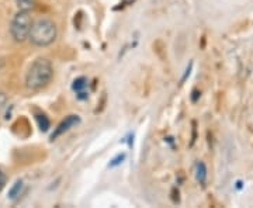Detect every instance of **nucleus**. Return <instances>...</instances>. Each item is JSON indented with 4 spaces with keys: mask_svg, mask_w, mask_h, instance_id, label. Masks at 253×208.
I'll list each match as a JSON object with an SVG mask.
<instances>
[{
    "mask_svg": "<svg viewBox=\"0 0 253 208\" xmlns=\"http://www.w3.org/2000/svg\"><path fill=\"white\" fill-rule=\"evenodd\" d=\"M54 78L52 64L45 58H38L30 66L26 75V86L31 90H40L48 86Z\"/></svg>",
    "mask_w": 253,
    "mask_h": 208,
    "instance_id": "f257e3e1",
    "label": "nucleus"
},
{
    "mask_svg": "<svg viewBox=\"0 0 253 208\" xmlns=\"http://www.w3.org/2000/svg\"><path fill=\"white\" fill-rule=\"evenodd\" d=\"M58 37V28L56 24L51 18H38L33 21V26L30 30L28 40L33 45L36 46H48L51 45Z\"/></svg>",
    "mask_w": 253,
    "mask_h": 208,
    "instance_id": "f03ea898",
    "label": "nucleus"
},
{
    "mask_svg": "<svg viewBox=\"0 0 253 208\" xmlns=\"http://www.w3.org/2000/svg\"><path fill=\"white\" fill-rule=\"evenodd\" d=\"M31 26H33L31 13L30 11L18 10L17 13H16V16L11 20V24H10V34H11V38L16 42H24V41H27Z\"/></svg>",
    "mask_w": 253,
    "mask_h": 208,
    "instance_id": "7ed1b4c3",
    "label": "nucleus"
},
{
    "mask_svg": "<svg viewBox=\"0 0 253 208\" xmlns=\"http://www.w3.org/2000/svg\"><path fill=\"white\" fill-rule=\"evenodd\" d=\"M79 123H81V118H79V116H75V114H72V116H68V117L65 118L58 127L55 128L54 134L51 135V139L54 141V139H56L58 136H61L62 134H65L66 131H69L72 127L78 125Z\"/></svg>",
    "mask_w": 253,
    "mask_h": 208,
    "instance_id": "20e7f679",
    "label": "nucleus"
},
{
    "mask_svg": "<svg viewBox=\"0 0 253 208\" xmlns=\"http://www.w3.org/2000/svg\"><path fill=\"white\" fill-rule=\"evenodd\" d=\"M196 179L203 186L207 181V167H206V165L203 162H199L196 165Z\"/></svg>",
    "mask_w": 253,
    "mask_h": 208,
    "instance_id": "39448f33",
    "label": "nucleus"
},
{
    "mask_svg": "<svg viewBox=\"0 0 253 208\" xmlns=\"http://www.w3.org/2000/svg\"><path fill=\"white\" fill-rule=\"evenodd\" d=\"M23 186H24V183L23 180H17L13 186H11V189L9 190V199L10 200H17L18 196H20V193L23 190Z\"/></svg>",
    "mask_w": 253,
    "mask_h": 208,
    "instance_id": "423d86ee",
    "label": "nucleus"
},
{
    "mask_svg": "<svg viewBox=\"0 0 253 208\" xmlns=\"http://www.w3.org/2000/svg\"><path fill=\"white\" fill-rule=\"evenodd\" d=\"M18 10L23 11H31L36 9V0H16Z\"/></svg>",
    "mask_w": 253,
    "mask_h": 208,
    "instance_id": "0eeeda50",
    "label": "nucleus"
},
{
    "mask_svg": "<svg viewBox=\"0 0 253 208\" xmlns=\"http://www.w3.org/2000/svg\"><path fill=\"white\" fill-rule=\"evenodd\" d=\"M37 123H38V127L42 132H46L51 127V123H49V120H48L45 114H38L37 116Z\"/></svg>",
    "mask_w": 253,
    "mask_h": 208,
    "instance_id": "6e6552de",
    "label": "nucleus"
},
{
    "mask_svg": "<svg viewBox=\"0 0 253 208\" xmlns=\"http://www.w3.org/2000/svg\"><path fill=\"white\" fill-rule=\"evenodd\" d=\"M86 86H87V79L82 76V78H78V79H75V81H73L72 89L75 91H82L86 89Z\"/></svg>",
    "mask_w": 253,
    "mask_h": 208,
    "instance_id": "1a4fd4ad",
    "label": "nucleus"
},
{
    "mask_svg": "<svg viewBox=\"0 0 253 208\" xmlns=\"http://www.w3.org/2000/svg\"><path fill=\"white\" fill-rule=\"evenodd\" d=\"M7 101H9V99H7V94H6L4 91L0 90V110H3L6 106H7Z\"/></svg>",
    "mask_w": 253,
    "mask_h": 208,
    "instance_id": "9d476101",
    "label": "nucleus"
},
{
    "mask_svg": "<svg viewBox=\"0 0 253 208\" xmlns=\"http://www.w3.org/2000/svg\"><path fill=\"white\" fill-rule=\"evenodd\" d=\"M6 183H7V176H6V173L3 172V170H0V193L4 189Z\"/></svg>",
    "mask_w": 253,
    "mask_h": 208,
    "instance_id": "9b49d317",
    "label": "nucleus"
},
{
    "mask_svg": "<svg viewBox=\"0 0 253 208\" xmlns=\"http://www.w3.org/2000/svg\"><path fill=\"white\" fill-rule=\"evenodd\" d=\"M126 159V154L123 155H118L117 158L114 159V161H111V163H110V166L113 167V166H117V165H120V163H123V161Z\"/></svg>",
    "mask_w": 253,
    "mask_h": 208,
    "instance_id": "f8f14e48",
    "label": "nucleus"
}]
</instances>
